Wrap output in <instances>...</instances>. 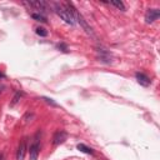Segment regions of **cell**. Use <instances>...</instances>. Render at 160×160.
<instances>
[{"label":"cell","mask_w":160,"mask_h":160,"mask_svg":"<svg viewBox=\"0 0 160 160\" xmlns=\"http://www.w3.org/2000/svg\"><path fill=\"white\" fill-rule=\"evenodd\" d=\"M52 6H54V10H55V12L60 16V19L64 21V22H66V24H69V25H71V26H74L75 24H76V21H75V18H74V15H72V12L64 5V4H59V2H54L52 4Z\"/></svg>","instance_id":"cell-1"},{"label":"cell","mask_w":160,"mask_h":160,"mask_svg":"<svg viewBox=\"0 0 160 160\" xmlns=\"http://www.w3.org/2000/svg\"><path fill=\"white\" fill-rule=\"evenodd\" d=\"M71 12H72V15H74V18H75V21H78L80 25H81V28L84 29V31L88 34V35H90L91 38H95V34H94V31H92V29L88 25V22L84 20V18L81 16V14H79V11L76 10V8L74 6V4L72 2H65L64 4Z\"/></svg>","instance_id":"cell-2"},{"label":"cell","mask_w":160,"mask_h":160,"mask_svg":"<svg viewBox=\"0 0 160 160\" xmlns=\"http://www.w3.org/2000/svg\"><path fill=\"white\" fill-rule=\"evenodd\" d=\"M24 4L28 5V6H30V8H34L35 10L39 11V14H42V15L49 10L48 4L45 1H42V0H30V1L24 2Z\"/></svg>","instance_id":"cell-3"},{"label":"cell","mask_w":160,"mask_h":160,"mask_svg":"<svg viewBox=\"0 0 160 160\" xmlns=\"http://www.w3.org/2000/svg\"><path fill=\"white\" fill-rule=\"evenodd\" d=\"M39 152H40V144H39V139H38V135H36L35 140L32 141V144L29 148V158H30V160H38Z\"/></svg>","instance_id":"cell-4"},{"label":"cell","mask_w":160,"mask_h":160,"mask_svg":"<svg viewBox=\"0 0 160 160\" xmlns=\"http://www.w3.org/2000/svg\"><path fill=\"white\" fill-rule=\"evenodd\" d=\"M159 16H160V10H159V9H149V10L146 11V14H145V21H146L148 24H151V22H154Z\"/></svg>","instance_id":"cell-5"},{"label":"cell","mask_w":160,"mask_h":160,"mask_svg":"<svg viewBox=\"0 0 160 160\" xmlns=\"http://www.w3.org/2000/svg\"><path fill=\"white\" fill-rule=\"evenodd\" d=\"M66 139H68V134H66L64 130H59V131H56V132L54 134V136H52V144H54L55 146H58V145L62 144Z\"/></svg>","instance_id":"cell-6"},{"label":"cell","mask_w":160,"mask_h":160,"mask_svg":"<svg viewBox=\"0 0 160 160\" xmlns=\"http://www.w3.org/2000/svg\"><path fill=\"white\" fill-rule=\"evenodd\" d=\"M28 139L24 138L21 140V142L19 144V148H18V151H16V160H24L25 158V154H26V150H28V146H26V141Z\"/></svg>","instance_id":"cell-7"},{"label":"cell","mask_w":160,"mask_h":160,"mask_svg":"<svg viewBox=\"0 0 160 160\" xmlns=\"http://www.w3.org/2000/svg\"><path fill=\"white\" fill-rule=\"evenodd\" d=\"M135 78H136V80H138V82L141 85V86H149L150 84H151V80L149 79V76H146L145 74H142V72H136L135 74Z\"/></svg>","instance_id":"cell-8"},{"label":"cell","mask_w":160,"mask_h":160,"mask_svg":"<svg viewBox=\"0 0 160 160\" xmlns=\"http://www.w3.org/2000/svg\"><path fill=\"white\" fill-rule=\"evenodd\" d=\"M98 58H99L101 61L108 62V64L111 61V55H110V52L106 51L105 49H98Z\"/></svg>","instance_id":"cell-9"},{"label":"cell","mask_w":160,"mask_h":160,"mask_svg":"<svg viewBox=\"0 0 160 160\" xmlns=\"http://www.w3.org/2000/svg\"><path fill=\"white\" fill-rule=\"evenodd\" d=\"M78 150H80L81 152H85V154H89V155H92L94 154V150L89 146H86L85 144H78Z\"/></svg>","instance_id":"cell-10"},{"label":"cell","mask_w":160,"mask_h":160,"mask_svg":"<svg viewBox=\"0 0 160 160\" xmlns=\"http://www.w3.org/2000/svg\"><path fill=\"white\" fill-rule=\"evenodd\" d=\"M109 4L112 5V6H115L116 9L121 10V11H125V5H124V2L120 1V0H112V1H110Z\"/></svg>","instance_id":"cell-11"},{"label":"cell","mask_w":160,"mask_h":160,"mask_svg":"<svg viewBox=\"0 0 160 160\" xmlns=\"http://www.w3.org/2000/svg\"><path fill=\"white\" fill-rule=\"evenodd\" d=\"M31 18H32L34 20H36V21H40V22H46V21H48L46 18H45V15L39 14V12H32V14H31Z\"/></svg>","instance_id":"cell-12"},{"label":"cell","mask_w":160,"mask_h":160,"mask_svg":"<svg viewBox=\"0 0 160 160\" xmlns=\"http://www.w3.org/2000/svg\"><path fill=\"white\" fill-rule=\"evenodd\" d=\"M22 96H24V92H22V91H16V92H15V95H14V98H12L11 105H15V104H18Z\"/></svg>","instance_id":"cell-13"},{"label":"cell","mask_w":160,"mask_h":160,"mask_svg":"<svg viewBox=\"0 0 160 160\" xmlns=\"http://www.w3.org/2000/svg\"><path fill=\"white\" fill-rule=\"evenodd\" d=\"M35 32H36L39 36H41V38L48 36V30H46V29H44V28H41V26L36 28V29H35Z\"/></svg>","instance_id":"cell-14"},{"label":"cell","mask_w":160,"mask_h":160,"mask_svg":"<svg viewBox=\"0 0 160 160\" xmlns=\"http://www.w3.org/2000/svg\"><path fill=\"white\" fill-rule=\"evenodd\" d=\"M56 48L60 50V51H62V52H69V48H68V45L66 44H64V42H60V44H58L56 45Z\"/></svg>","instance_id":"cell-15"},{"label":"cell","mask_w":160,"mask_h":160,"mask_svg":"<svg viewBox=\"0 0 160 160\" xmlns=\"http://www.w3.org/2000/svg\"><path fill=\"white\" fill-rule=\"evenodd\" d=\"M42 100H45L48 104H50V105H52V106H59V105H58V104H56V102H55L52 99H49V98H42Z\"/></svg>","instance_id":"cell-16"},{"label":"cell","mask_w":160,"mask_h":160,"mask_svg":"<svg viewBox=\"0 0 160 160\" xmlns=\"http://www.w3.org/2000/svg\"><path fill=\"white\" fill-rule=\"evenodd\" d=\"M2 89H4V85H0V95H1V92H2Z\"/></svg>","instance_id":"cell-17"},{"label":"cell","mask_w":160,"mask_h":160,"mask_svg":"<svg viewBox=\"0 0 160 160\" xmlns=\"http://www.w3.org/2000/svg\"><path fill=\"white\" fill-rule=\"evenodd\" d=\"M4 76H5V75H4L2 72H0V78H4Z\"/></svg>","instance_id":"cell-18"}]
</instances>
